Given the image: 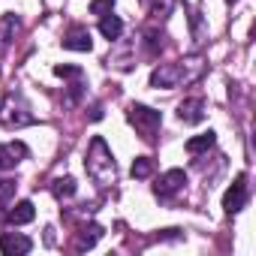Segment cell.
<instances>
[{"mask_svg": "<svg viewBox=\"0 0 256 256\" xmlns=\"http://www.w3.org/2000/svg\"><path fill=\"white\" fill-rule=\"evenodd\" d=\"M84 166H88V175L94 181H100V184H108L114 178V163H112V154H108V148H106L102 139L90 142V154H88Z\"/></svg>", "mask_w": 256, "mask_h": 256, "instance_id": "obj_1", "label": "cell"}, {"mask_svg": "<svg viewBox=\"0 0 256 256\" xmlns=\"http://www.w3.org/2000/svg\"><path fill=\"white\" fill-rule=\"evenodd\" d=\"M130 124L136 126V130L142 133V139L145 142H154V136H157V130H160V124H163V114L157 112V108H148V106H130Z\"/></svg>", "mask_w": 256, "mask_h": 256, "instance_id": "obj_2", "label": "cell"}, {"mask_svg": "<svg viewBox=\"0 0 256 256\" xmlns=\"http://www.w3.org/2000/svg\"><path fill=\"white\" fill-rule=\"evenodd\" d=\"M184 82V66L181 64H163L151 72V84L154 88H163V90H172Z\"/></svg>", "mask_w": 256, "mask_h": 256, "instance_id": "obj_3", "label": "cell"}, {"mask_svg": "<svg viewBox=\"0 0 256 256\" xmlns=\"http://www.w3.org/2000/svg\"><path fill=\"white\" fill-rule=\"evenodd\" d=\"M184 184H187V172H184V169H169V172L154 184V193H157L160 199H172L175 193L184 190Z\"/></svg>", "mask_w": 256, "mask_h": 256, "instance_id": "obj_4", "label": "cell"}, {"mask_svg": "<svg viewBox=\"0 0 256 256\" xmlns=\"http://www.w3.org/2000/svg\"><path fill=\"white\" fill-rule=\"evenodd\" d=\"M244 205H247V175H238L235 184L223 196V208H226V214H238Z\"/></svg>", "mask_w": 256, "mask_h": 256, "instance_id": "obj_5", "label": "cell"}, {"mask_svg": "<svg viewBox=\"0 0 256 256\" xmlns=\"http://www.w3.org/2000/svg\"><path fill=\"white\" fill-rule=\"evenodd\" d=\"M0 250H4L6 256H24L34 250V241L28 235H12V232H4L0 235Z\"/></svg>", "mask_w": 256, "mask_h": 256, "instance_id": "obj_6", "label": "cell"}, {"mask_svg": "<svg viewBox=\"0 0 256 256\" xmlns=\"http://www.w3.org/2000/svg\"><path fill=\"white\" fill-rule=\"evenodd\" d=\"M22 157H28V148H24L22 142L0 145V172H6V169H16Z\"/></svg>", "mask_w": 256, "mask_h": 256, "instance_id": "obj_7", "label": "cell"}, {"mask_svg": "<svg viewBox=\"0 0 256 256\" xmlns=\"http://www.w3.org/2000/svg\"><path fill=\"white\" fill-rule=\"evenodd\" d=\"M64 48H70V52H90V48H94L90 30H88V28H72V30L64 36Z\"/></svg>", "mask_w": 256, "mask_h": 256, "instance_id": "obj_8", "label": "cell"}, {"mask_svg": "<svg viewBox=\"0 0 256 256\" xmlns=\"http://www.w3.org/2000/svg\"><path fill=\"white\" fill-rule=\"evenodd\" d=\"M178 118H181L184 124H199V120L205 118V102H202V100H184V102L178 106Z\"/></svg>", "mask_w": 256, "mask_h": 256, "instance_id": "obj_9", "label": "cell"}, {"mask_svg": "<svg viewBox=\"0 0 256 256\" xmlns=\"http://www.w3.org/2000/svg\"><path fill=\"white\" fill-rule=\"evenodd\" d=\"M100 34L112 42V40H118V36L124 34V22H120L118 16H112V12H108V16H102V18H100Z\"/></svg>", "mask_w": 256, "mask_h": 256, "instance_id": "obj_10", "label": "cell"}, {"mask_svg": "<svg viewBox=\"0 0 256 256\" xmlns=\"http://www.w3.org/2000/svg\"><path fill=\"white\" fill-rule=\"evenodd\" d=\"M34 217H36L34 202H18V205L10 211V223H12V226H24V223H30Z\"/></svg>", "mask_w": 256, "mask_h": 256, "instance_id": "obj_11", "label": "cell"}, {"mask_svg": "<svg viewBox=\"0 0 256 256\" xmlns=\"http://www.w3.org/2000/svg\"><path fill=\"white\" fill-rule=\"evenodd\" d=\"M214 142H217V136L208 130V133H202V136H193L190 142H187V154H202V151H208V148H214Z\"/></svg>", "mask_w": 256, "mask_h": 256, "instance_id": "obj_12", "label": "cell"}, {"mask_svg": "<svg viewBox=\"0 0 256 256\" xmlns=\"http://www.w3.org/2000/svg\"><path fill=\"white\" fill-rule=\"evenodd\" d=\"M100 235H102V229H100V226L82 229V235H78V241H76V250H90V247L100 241Z\"/></svg>", "mask_w": 256, "mask_h": 256, "instance_id": "obj_13", "label": "cell"}, {"mask_svg": "<svg viewBox=\"0 0 256 256\" xmlns=\"http://www.w3.org/2000/svg\"><path fill=\"white\" fill-rule=\"evenodd\" d=\"M52 190H54V196H58V199H64V196L70 199V196H76V190H78V187H76V181H72V178H58V181L52 184Z\"/></svg>", "mask_w": 256, "mask_h": 256, "instance_id": "obj_14", "label": "cell"}, {"mask_svg": "<svg viewBox=\"0 0 256 256\" xmlns=\"http://www.w3.org/2000/svg\"><path fill=\"white\" fill-rule=\"evenodd\" d=\"M130 172H133V178H139V181H142V178H151V172H154V160H151V157H139V160L133 163Z\"/></svg>", "mask_w": 256, "mask_h": 256, "instance_id": "obj_15", "label": "cell"}, {"mask_svg": "<svg viewBox=\"0 0 256 256\" xmlns=\"http://www.w3.org/2000/svg\"><path fill=\"white\" fill-rule=\"evenodd\" d=\"M16 199V181H0V208H10Z\"/></svg>", "mask_w": 256, "mask_h": 256, "instance_id": "obj_16", "label": "cell"}, {"mask_svg": "<svg viewBox=\"0 0 256 256\" xmlns=\"http://www.w3.org/2000/svg\"><path fill=\"white\" fill-rule=\"evenodd\" d=\"M112 6H114V0H94V4H90V16H108L112 12Z\"/></svg>", "mask_w": 256, "mask_h": 256, "instance_id": "obj_17", "label": "cell"}, {"mask_svg": "<svg viewBox=\"0 0 256 256\" xmlns=\"http://www.w3.org/2000/svg\"><path fill=\"white\" fill-rule=\"evenodd\" d=\"M54 72H58L60 78H82V66H66V64H58V66H54Z\"/></svg>", "mask_w": 256, "mask_h": 256, "instance_id": "obj_18", "label": "cell"}, {"mask_svg": "<svg viewBox=\"0 0 256 256\" xmlns=\"http://www.w3.org/2000/svg\"><path fill=\"white\" fill-rule=\"evenodd\" d=\"M229 4H232V0H229Z\"/></svg>", "mask_w": 256, "mask_h": 256, "instance_id": "obj_19", "label": "cell"}]
</instances>
